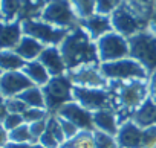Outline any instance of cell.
Segmentation results:
<instances>
[{"label": "cell", "mask_w": 156, "mask_h": 148, "mask_svg": "<svg viewBox=\"0 0 156 148\" xmlns=\"http://www.w3.org/2000/svg\"><path fill=\"white\" fill-rule=\"evenodd\" d=\"M67 70H73L87 64H100L97 41L78 25L73 28L58 46Z\"/></svg>", "instance_id": "obj_1"}, {"label": "cell", "mask_w": 156, "mask_h": 148, "mask_svg": "<svg viewBox=\"0 0 156 148\" xmlns=\"http://www.w3.org/2000/svg\"><path fill=\"white\" fill-rule=\"evenodd\" d=\"M112 96V108L122 112L118 116V124H124L132 119L135 110L147 99L148 86L145 80H129V81H112L107 87Z\"/></svg>", "instance_id": "obj_2"}, {"label": "cell", "mask_w": 156, "mask_h": 148, "mask_svg": "<svg viewBox=\"0 0 156 148\" xmlns=\"http://www.w3.org/2000/svg\"><path fill=\"white\" fill-rule=\"evenodd\" d=\"M129 40V57L138 61L148 75L156 72V35L148 29L135 34Z\"/></svg>", "instance_id": "obj_3"}, {"label": "cell", "mask_w": 156, "mask_h": 148, "mask_svg": "<svg viewBox=\"0 0 156 148\" xmlns=\"http://www.w3.org/2000/svg\"><path fill=\"white\" fill-rule=\"evenodd\" d=\"M72 89L73 84L69 78V75H60V77H52L48 84L41 87L43 95H44V104L46 110L49 115H57V112L67 102L73 101L72 99Z\"/></svg>", "instance_id": "obj_4"}, {"label": "cell", "mask_w": 156, "mask_h": 148, "mask_svg": "<svg viewBox=\"0 0 156 148\" xmlns=\"http://www.w3.org/2000/svg\"><path fill=\"white\" fill-rule=\"evenodd\" d=\"M100 70L109 81H129V80H147V70L133 58H122L110 63H101Z\"/></svg>", "instance_id": "obj_5"}, {"label": "cell", "mask_w": 156, "mask_h": 148, "mask_svg": "<svg viewBox=\"0 0 156 148\" xmlns=\"http://www.w3.org/2000/svg\"><path fill=\"white\" fill-rule=\"evenodd\" d=\"M110 22H112V28L115 32H118L119 35L130 38L135 34L145 31L148 28V22L144 20L142 17H139L129 5L127 2H124L110 14Z\"/></svg>", "instance_id": "obj_6"}, {"label": "cell", "mask_w": 156, "mask_h": 148, "mask_svg": "<svg viewBox=\"0 0 156 148\" xmlns=\"http://www.w3.org/2000/svg\"><path fill=\"white\" fill-rule=\"evenodd\" d=\"M23 35H29L35 40H38L44 46H60L61 41L66 38V35L70 32L69 29L57 28L54 25H49L40 19H29L22 22Z\"/></svg>", "instance_id": "obj_7"}, {"label": "cell", "mask_w": 156, "mask_h": 148, "mask_svg": "<svg viewBox=\"0 0 156 148\" xmlns=\"http://www.w3.org/2000/svg\"><path fill=\"white\" fill-rule=\"evenodd\" d=\"M40 20L69 31L80 25V19L76 17L69 0H51L41 12Z\"/></svg>", "instance_id": "obj_8"}, {"label": "cell", "mask_w": 156, "mask_h": 148, "mask_svg": "<svg viewBox=\"0 0 156 148\" xmlns=\"http://www.w3.org/2000/svg\"><path fill=\"white\" fill-rule=\"evenodd\" d=\"M97 49H98L100 64L129 58V52H130L129 40L115 31H112V32L103 35L100 40H97Z\"/></svg>", "instance_id": "obj_9"}, {"label": "cell", "mask_w": 156, "mask_h": 148, "mask_svg": "<svg viewBox=\"0 0 156 148\" xmlns=\"http://www.w3.org/2000/svg\"><path fill=\"white\" fill-rule=\"evenodd\" d=\"M72 99L92 113L104 108H112V96L107 89L73 86Z\"/></svg>", "instance_id": "obj_10"}, {"label": "cell", "mask_w": 156, "mask_h": 148, "mask_svg": "<svg viewBox=\"0 0 156 148\" xmlns=\"http://www.w3.org/2000/svg\"><path fill=\"white\" fill-rule=\"evenodd\" d=\"M69 78L73 86L78 87H97V89H107L109 80L103 77L100 70V64H87L78 69L69 70Z\"/></svg>", "instance_id": "obj_11"}, {"label": "cell", "mask_w": 156, "mask_h": 148, "mask_svg": "<svg viewBox=\"0 0 156 148\" xmlns=\"http://www.w3.org/2000/svg\"><path fill=\"white\" fill-rule=\"evenodd\" d=\"M58 116L70 121L72 124H75L81 131H95V125H94V113L86 110L84 107H81L78 102L70 101L67 104H64L58 112Z\"/></svg>", "instance_id": "obj_12"}, {"label": "cell", "mask_w": 156, "mask_h": 148, "mask_svg": "<svg viewBox=\"0 0 156 148\" xmlns=\"http://www.w3.org/2000/svg\"><path fill=\"white\" fill-rule=\"evenodd\" d=\"M32 81L25 75L22 70L14 72H3L0 77V95L5 99L19 96L26 89L32 87Z\"/></svg>", "instance_id": "obj_13"}, {"label": "cell", "mask_w": 156, "mask_h": 148, "mask_svg": "<svg viewBox=\"0 0 156 148\" xmlns=\"http://www.w3.org/2000/svg\"><path fill=\"white\" fill-rule=\"evenodd\" d=\"M142 137H144V130L138 127L132 119L121 124L116 140L121 148H142Z\"/></svg>", "instance_id": "obj_14"}, {"label": "cell", "mask_w": 156, "mask_h": 148, "mask_svg": "<svg viewBox=\"0 0 156 148\" xmlns=\"http://www.w3.org/2000/svg\"><path fill=\"white\" fill-rule=\"evenodd\" d=\"M38 61L46 67V70L49 72L51 77L64 75L66 70H67L66 63L63 60V55H61L58 46H46L43 49V52L40 53Z\"/></svg>", "instance_id": "obj_15"}, {"label": "cell", "mask_w": 156, "mask_h": 148, "mask_svg": "<svg viewBox=\"0 0 156 148\" xmlns=\"http://www.w3.org/2000/svg\"><path fill=\"white\" fill-rule=\"evenodd\" d=\"M80 26L89 34V37L94 41L100 40L103 35L113 31L110 15H101V14H94L87 19L80 20Z\"/></svg>", "instance_id": "obj_16"}, {"label": "cell", "mask_w": 156, "mask_h": 148, "mask_svg": "<svg viewBox=\"0 0 156 148\" xmlns=\"http://www.w3.org/2000/svg\"><path fill=\"white\" fill-rule=\"evenodd\" d=\"M23 37L22 22H2L0 20V50H14Z\"/></svg>", "instance_id": "obj_17"}, {"label": "cell", "mask_w": 156, "mask_h": 148, "mask_svg": "<svg viewBox=\"0 0 156 148\" xmlns=\"http://www.w3.org/2000/svg\"><path fill=\"white\" fill-rule=\"evenodd\" d=\"M94 125L100 131H104L110 136H116L118 130H119L116 115L112 112V108H104V110L94 112Z\"/></svg>", "instance_id": "obj_18"}, {"label": "cell", "mask_w": 156, "mask_h": 148, "mask_svg": "<svg viewBox=\"0 0 156 148\" xmlns=\"http://www.w3.org/2000/svg\"><path fill=\"white\" fill-rule=\"evenodd\" d=\"M132 121L141 127V128H147L151 125H156V102L151 101L150 98H147L133 113Z\"/></svg>", "instance_id": "obj_19"}, {"label": "cell", "mask_w": 156, "mask_h": 148, "mask_svg": "<svg viewBox=\"0 0 156 148\" xmlns=\"http://www.w3.org/2000/svg\"><path fill=\"white\" fill-rule=\"evenodd\" d=\"M44 47L46 46L41 44L38 40H35L29 35H23L22 40L19 41V44L16 46L14 52L17 55H20L25 61H34V60H38V57Z\"/></svg>", "instance_id": "obj_20"}, {"label": "cell", "mask_w": 156, "mask_h": 148, "mask_svg": "<svg viewBox=\"0 0 156 148\" xmlns=\"http://www.w3.org/2000/svg\"><path fill=\"white\" fill-rule=\"evenodd\" d=\"M22 72L32 81L34 86H38V87H43V86L48 84V81L52 78V77L49 75V72L46 70V67H44L38 60L26 61V64H25V67L22 69Z\"/></svg>", "instance_id": "obj_21"}, {"label": "cell", "mask_w": 156, "mask_h": 148, "mask_svg": "<svg viewBox=\"0 0 156 148\" xmlns=\"http://www.w3.org/2000/svg\"><path fill=\"white\" fill-rule=\"evenodd\" d=\"M49 2L51 0H22V11L19 20L23 22L29 19H40Z\"/></svg>", "instance_id": "obj_22"}, {"label": "cell", "mask_w": 156, "mask_h": 148, "mask_svg": "<svg viewBox=\"0 0 156 148\" xmlns=\"http://www.w3.org/2000/svg\"><path fill=\"white\" fill-rule=\"evenodd\" d=\"M26 61L17 55L14 50H0V70L2 72H14L22 70Z\"/></svg>", "instance_id": "obj_23"}, {"label": "cell", "mask_w": 156, "mask_h": 148, "mask_svg": "<svg viewBox=\"0 0 156 148\" xmlns=\"http://www.w3.org/2000/svg\"><path fill=\"white\" fill-rule=\"evenodd\" d=\"M22 0H0V20L2 22H16L20 17Z\"/></svg>", "instance_id": "obj_24"}, {"label": "cell", "mask_w": 156, "mask_h": 148, "mask_svg": "<svg viewBox=\"0 0 156 148\" xmlns=\"http://www.w3.org/2000/svg\"><path fill=\"white\" fill-rule=\"evenodd\" d=\"M19 98L28 105V107H34V108H46L44 104V95L41 87L38 86H32L29 89H26L25 92H22L19 95Z\"/></svg>", "instance_id": "obj_25"}, {"label": "cell", "mask_w": 156, "mask_h": 148, "mask_svg": "<svg viewBox=\"0 0 156 148\" xmlns=\"http://www.w3.org/2000/svg\"><path fill=\"white\" fill-rule=\"evenodd\" d=\"M61 148H95L94 131H80L75 137L66 140Z\"/></svg>", "instance_id": "obj_26"}, {"label": "cell", "mask_w": 156, "mask_h": 148, "mask_svg": "<svg viewBox=\"0 0 156 148\" xmlns=\"http://www.w3.org/2000/svg\"><path fill=\"white\" fill-rule=\"evenodd\" d=\"M127 5L144 20L148 22V19L151 17L153 11H154V2L156 0H126Z\"/></svg>", "instance_id": "obj_27"}, {"label": "cell", "mask_w": 156, "mask_h": 148, "mask_svg": "<svg viewBox=\"0 0 156 148\" xmlns=\"http://www.w3.org/2000/svg\"><path fill=\"white\" fill-rule=\"evenodd\" d=\"M76 17L83 20L87 19L90 15L95 14V5H97V0H69Z\"/></svg>", "instance_id": "obj_28"}, {"label": "cell", "mask_w": 156, "mask_h": 148, "mask_svg": "<svg viewBox=\"0 0 156 148\" xmlns=\"http://www.w3.org/2000/svg\"><path fill=\"white\" fill-rule=\"evenodd\" d=\"M8 137L9 142H16V143H34V137L29 131V125L25 122L20 127L8 131Z\"/></svg>", "instance_id": "obj_29"}, {"label": "cell", "mask_w": 156, "mask_h": 148, "mask_svg": "<svg viewBox=\"0 0 156 148\" xmlns=\"http://www.w3.org/2000/svg\"><path fill=\"white\" fill-rule=\"evenodd\" d=\"M94 145H95V148H116V140L113 136H110L104 131L95 130L94 131Z\"/></svg>", "instance_id": "obj_30"}, {"label": "cell", "mask_w": 156, "mask_h": 148, "mask_svg": "<svg viewBox=\"0 0 156 148\" xmlns=\"http://www.w3.org/2000/svg\"><path fill=\"white\" fill-rule=\"evenodd\" d=\"M124 0H97L95 5V14L101 15H110Z\"/></svg>", "instance_id": "obj_31"}, {"label": "cell", "mask_w": 156, "mask_h": 148, "mask_svg": "<svg viewBox=\"0 0 156 148\" xmlns=\"http://www.w3.org/2000/svg\"><path fill=\"white\" fill-rule=\"evenodd\" d=\"M46 130H48L49 133H52L61 145L66 142V136H64V133H63V128H61V125H60V121H58V116H57V115H49Z\"/></svg>", "instance_id": "obj_32"}, {"label": "cell", "mask_w": 156, "mask_h": 148, "mask_svg": "<svg viewBox=\"0 0 156 148\" xmlns=\"http://www.w3.org/2000/svg\"><path fill=\"white\" fill-rule=\"evenodd\" d=\"M22 116H23V121L26 124H32V122H37V121H41V119H48L49 118V112L46 108L29 107V108H26V112Z\"/></svg>", "instance_id": "obj_33"}, {"label": "cell", "mask_w": 156, "mask_h": 148, "mask_svg": "<svg viewBox=\"0 0 156 148\" xmlns=\"http://www.w3.org/2000/svg\"><path fill=\"white\" fill-rule=\"evenodd\" d=\"M5 105H6V108L9 110V113H17V115H23V113L26 112V108H29L19 96L5 99Z\"/></svg>", "instance_id": "obj_34"}, {"label": "cell", "mask_w": 156, "mask_h": 148, "mask_svg": "<svg viewBox=\"0 0 156 148\" xmlns=\"http://www.w3.org/2000/svg\"><path fill=\"white\" fill-rule=\"evenodd\" d=\"M57 116H58V115H57ZM58 121H60V125H61L63 133H64V136H66V140L75 137L78 133L81 131L75 124H72L70 121H67V119H64V118H61V116H58Z\"/></svg>", "instance_id": "obj_35"}, {"label": "cell", "mask_w": 156, "mask_h": 148, "mask_svg": "<svg viewBox=\"0 0 156 148\" xmlns=\"http://www.w3.org/2000/svg\"><path fill=\"white\" fill-rule=\"evenodd\" d=\"M28 125H29V131H31V134L34 137V143H38V139L46 131L48 119H41V121H37V122H32V124H28Z\"/></svg>", "instance_id": "obj_36"}, {"label": "cell", "mask_w": 156, "mask_h": 148, "mask_svg": "<svg viewBox=\"0 0 156 148\" xmlns=\"http://www.w3.org/2000/svg\"><path fill=\"white\" fill-rule=\"evenodd\" d=\"M22 124H25V121H23V116H22V115L9 113V115L6 116L5 122H3V127L6 128V131H11V130H14V128L20 127Z\"/></svg>", "instance_id": "obj_37"}, {"label": "cell", "mask_w": 156, "mask_h": 148, "mask_svg": "<svg viewBox=\"0 0 156 148\" xmlns=\"http://www.w3.org/2000/svg\"><path fill=\"white\" fill-rule=\"evenodd\" d=\"M38 143L40 145H43L44 148H61V143L57 140V137L52 134V133H49L48 130L41 134V137L38 139Z\"/></svg>", "instance_id": "obj_38"}, {"label": "cell", "mask_w": 156, "mask_h": 148, "mask_svg": "<svg viewBox=\"0 0 156 148\" xmlns=\"http://www.w3.org/2000/svg\"><path fill=\"white\" fill-rule=\"evenodd\" d=\"M148 98L156 102V72L151 73V81L148 86Z\"/></svg>", "instance_id": "obj_39"}, {"label": "cell", "mask_w": 156, "mask_h": 148, "mask_svg": "<svg viewBox=\"0 0 156 148\" xmlns=\"http://www.w3.org/2000/svg\"><path fill=\"white\" fill-rule=\"evenodd\" d=\"M9 142V137H8V131L6 128L3 127V124H0V148H5V145Z\"/></svg>", "instance_id": "obj_40"}, {"label": "cell", "mask_w": 156, "mask_h": 148, "mask_svg": "<svg viewBox=\"0 0 156 148\" xmlns=\"http://www.w3.org/2000/svg\"><path fill=\"white\" fill-rule=\"evenodd\" d=\"M147 29L156 35V11H153L151 17L148 19V28H147Z\"/></svg>", "instance_id": "obj_41"}, {"label": "cell", "mask_w": 156, "mask_h": 148, "mask_svg": "<svg viewBox=\"0 0 156 148\" xmlns=\"http://www.w3.org/2000/svg\"><path fill=\"white\" fill-rule=\"evenodd\" d=\"M8 115H9V110L6 108L5 101H3V102H0V124H3V122H5V119H6Z\"/></svg>", "instance_id": "obj_42"}, {"label": "cell", "mask_w": 156, "mask_h": 148, "mask_svg": "<svg viewBox=\"0 0 156 148\" xmlns=\"http://www.w3.org/2000/svg\"><path fill=\"white\" fill-rule=\"evenodd\" d=\"M34 143H16V142H8L5 148H32Z\"/></svg>", "instance_id": "obj_43"}, {"label": "cell", "mask_w": 156, "mask_h": 148, "mask_svg": "<svg viewBox=\"0 0 156 148\" xmlns=\"http://www.w3.org/2000/svg\"><path fill=\"white\" fill-rule=\"evenodd\" d=\"M32 148H44V146H43V145H40V143H34V145H32Z\"/></svg>", "instance_id": "obj_44"}, {"label": "cell", "mask_w": 156, "mask_h": 148, "mask_svg": "<svg viewBox=\"0 0 156 148\" xmlns=\"http://www.w3.org/2000/svg\"><path fill=\"white\" fill-rule=\"evenodd\" d=\"M3 101H5V98H3L2 95H0V102H3Z\"/></svg>", "instance_id": "obj_45"}, {"label": "cell", "mask_w": 156, "mask_h": 148, "mask_svg": "<svg viewBox=\"0 0 156 148\" xmlns=\"http://www.w3.org/2000/svg\"><path fill=\"white\" fill-rule=\"evenodd\" d=\"M2 73H3V72H2V70H0V77H2Z\"/></svg>", "instance_id": "obj_46"}, {"label": "cell", "mask_w": 156, "mask_h": 148, "mask_svg": "<svg viewBox=\"0 0 156 148\" xmlns=\"http://www.w3.org/2000/svg\"><path fill=\"white\" fill-rule=\"evenodd\" d=\"M154 11H156V2H154Z\"/></svg>", "instance_id": "obj_47"}]
</instances>
